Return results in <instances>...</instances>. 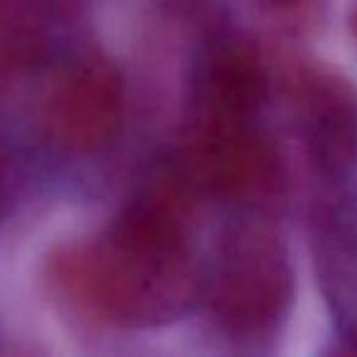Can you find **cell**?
<instances>
[{"instance_id":"cell-1","label":"cell","mask_w":357,"mask_h":357,"mask_svg":"<svg viewBox=\"0 0 357 357\" xmlns=\"http://www.w3.org/2000/svg\"><path fill=\"white\" fill-rule=\"evenodd\" d=\"M181 189L164 181L142 191L100 240L64 252L56 277L100 318L152 326L176 318L199 289Z\"/></svg>"},{"instance_id":"cell-8","label":"cell","mask_w":357,"mask_h":357,"mask_svg":"<svg viewBox=\"0 0 357 357\" xmlns=\"http://www.w3.org/2000/svg\"><path fill=\"white\" fill-rule=\"evenodd\" d=\"M45 45V27L37 8L6 3L0 6V64H25L35 59Z\"/></svg>"},{"instance_id":"cell-10","label":"cell","mask_w":357,"mask_h":357,"mask_svg":"<svg viewBox=\"0 0 357 357\" xmlns=\"http://www.w3.org/2000/svg\"><path fill=\"white\" fill-rule=\"evenodd\" d=\"M352 32H355V37H357V10H355V15H352Z\"/></svg>"},{"instance_id":"cell-2","label":"cell","mask_w":357,"mask_h":357,"mask_svg":"<svg viewBox=\"0 0 357 357\" xmlns=\"http://www.w3.org/2000/svg\"><path fill=\"white\" fill-rule=\"evenodd\" d=\"M294 274L282 238L264 223L225 233L208 279L215 321L230 333H262L287 313Z\"/></svg>"},{"instance_id":"cell-5","label":"cell","mask_w":357,"mask_h":357,"mask_svg":"<svg viewBox=\"0 0 357 357\" xmlns=\"http://www.w3.org/2000/svg\"><path fill=\"white\" fill-rule=\"evenodd\" d=\"M303 142L326 176H357V86L331 69H308L296 89Z\"/></svg>"},{"instance_id":"cell-3","label":"cell","mask_w":357,"mask_h":357,"mask_svg":"<svg viewBox=\"0 0 357 357\" xmlns=\"http://www.w3.org/2000/svg\"><path fill=\"white\" fill-rule=\"evenodd\" d=\"M125 91L118 69L103 56H76L52 79L42 100L47 139L71 154L103 149L123 123Z\"/></svg>"},{"instance_id":"cell-9","label":"cell","mask_w":357,"mask_h":357,"mask_svg":"<svg viewBox=\"0 0 357 357\" xmlns=\"http://www.w3.org/2000/svg\"><path fill=\"white\" fill-rule=\"evenodd\" d=\"M331 357H357V345H355V342H350V345H345V347H340L337 352H333Z\"/></svg>"},{"instance_id":"cell-6","label":"cell","mask_w":357,"mask_h":357,"mask_svg":"<svg viewBox=\"0 0 357 357\" xmlns=\"http://www.w3.org/2000/svg\"><path fill=\"white\" fill-rule=\"evenodd\" d=\"M267 71L243 42L223 40L206 52L199 69L201 118L213 123H252L267 98Z\"/></svg>"},{"instance_id":"cell-7","label":"cell","mask_w":357,"mask_h":357,"mask_svg":"<svg viewBox=\"0 0 357 357\" xmlns=\"http://www.w3.org/2000/svg\"><path fill=\"white\" fill-rule=\"evenodd\" d=\"M316 259L323 289L357 345V199L340 201L321 218Z\"/></svg>"},{"instance_id":"cell-4","label":"cell","mask_w":357,"mask_h":357,"mask_svg":"<svg viewBox=\"0 0 357 357\" xmlns=\"http://www.w3.org/2000/svg\"><path fill=\"white\" fill-rule=\"evenodd\" d=\"M277 154L252 123L201 120L178 159L186 189L225 201H257L277 186Z\"/></svg>"}]
</instances>
